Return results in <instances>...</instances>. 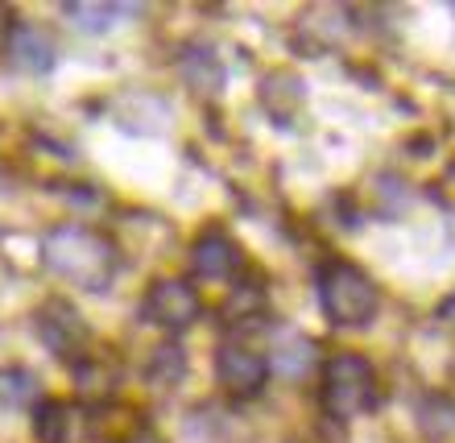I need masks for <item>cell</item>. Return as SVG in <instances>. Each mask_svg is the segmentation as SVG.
I'll use <instances>...</instances> for the list:
<instances>
[{"instance_id":"obj_5","label":"cell","mask_w":455,"mask_h":443,"mask_svg":"<svg viewBox=\"0 0 455 443\" xmlns=\"http://www.w3.org/2000/svg\"><path fill=\"white\" fill-rule=\"evenodd\" d=\"M34 335L42 340V348L50 357L67 360V365H75L84 352H92V327H87V319L67 299H46L37 307Z\"/></svg>"},{"instance_id":"obj_6","label":"cell","mask_w":455,"mask_h":443,"mask_svg":"<svg viewBox=\"0 0 455 443\" xmlns=\"http://www.w3.org/2000/svg\"><path fill=\"white\" fill-rule=\"evenodd\" d=\"M0 59L4 67L17 75H50L54 62H59V50L50 42L46 29H37L29 21H9L4 25V37H0Z\"/></svg>"},{"instance_id":"obj_7","label":"cell","mask_w":455,"mask_h":443,"mask_svg":"<svg viewBox=\"0 0 455 443\" xmlns=\"http://www.w3.org/2000/svg\"><path fill=\"white\" fill-rule=\"evenodd\" d=\"M34 439L37 443H96L92 415L67 398H42L34 407Z\"/></svg>"},{"instance_id":"obj_4","label":"cell","mask_w":455,"mask_h":443,"mask_svg":"<svg viewBox=\"0 0 455 443\" xmlns=\"http://www.w3.org/2000/svg\"><path fill=\"white\" fill-rule=\"evenodd\" d=\"M199 315H204V299H199V290L187 278H154L141 299V319L170 335L195 327Z\"/></svg>"},{"instance_id":"obj_17","label":"cell","mask_w":455,"mask_h":443,"mask_svg":"<svg viewBox=\"0 0 455 443\" xmlns=\"http://www.w3.org/2000/svg\"><path fill=\"white\" fill-rule=\"evenodd\" d=\"M439 324H447L455 332V294L451 299H443V307H439Z\"/></svg>"},{"instance_id":"obj_11","label":"cell","mask_w":455,"mask_h":443,"mask_svg":"<svg viewBox=\"0 0 455 443\" xmlns=\"http://www.w3.org/2000/svg\"><path fill=\"white\" fill-rule=\"evenodd\" d=\"M257 100H261V109L269 112L274 125H290L307 104V84L294 71H269L257 87Z\"/></svg>"},{"instance_id":"obj_8","label":"cell","mask_w":455,"mask_h":443,"mask_svg":"<svg viewBox=\"0 0 455 443\" xmlns=\"http://www.w3.org/2000/svg\"><path fill=\"white\" fill-rule=\"evenodd\" d=\"M216 382L224 385L232 398L249 402V398H261L265 382H269V360L261 352H252L244 344H220L216 352Z\"/></svg>"},{"instance_id":"obj_3","label":"cell","mask_w":455,"mask_h":443,"mask_svg":"<svg viewBox=\"0 0 455 443\" xmlns=\"http://www.w3.org/2000/svg\"><path fill=\"white\" fill-rule=\"evenodd\" d=\"M377 369L360 352H336L323 365V410L339 423H352L377 407Z\"/></svg>"},{"instance_id":"obj_9","label":"cell","mask_w":455,"mask_h":443,"mask_svg":"<svg viewBox=\"0 0 455 443\" xmlns=\"http://www.w3.org/2000/svg\"><path fill=\"white\" fill-rule=\"evenodd\" d=\"M75 377V402L79 407H104L116 402V385H120V365L108 348H92L71 365Z\"/></svg>"},{"instance_id":"obj_15","label":"cell","mask_w":455,"mask_h":443,"mask_svg":"<svg viewBox=\"0 0 455 443\" xmlns=\"http://www.w3.org/2000/svg\"><path fill=\"white\" fill-rule=\"evenodd\" d=\"M42 402V382L34 369H0V407H37Z\"/></svg>"},{"instance_id":"obj_1","label":"cell","mask_w":455,"mask_h":443,"mask_svg":"<svg viewBox=\"0 0 455 443\" xmlns=\"http://www.w3.org/2000/svg\"><path fill=\"white\" fill-rule=\"evenodd\" d=\"M42 265L50 274L67 282L75 290H87V294H104L116 278L120 253L116 240L104 237L100 228L79 224V220H67V224H54L42 237Z\"/></svg>"},{"instance_id":"obj_16","label":"cell","mask_w":455,"mask_h":443,"mask_svg":"<svg viewBox=\"0 0 455 443\" xmlns=\"http://www.w3.org/2000/svg\"><path fill=\"white\" fill-rule=\"evenodd\" d=\"M149 385L157 390H170V385H179L187 377V352L179 344H162L154 348V357H149V369H145Z\"/></svg>"},{"instance_id":"obj_2","label":"cell","mask_w":455,"mask_h":443,"mask_svg":"<svg viewBox=\"0 0 455 443\" xmlns=\"http://www.w3.org/2000/svg\"><path fill=\"white\" fill-rule=\"evenodd\" d=\"M319 307L331 327L360 332L381 311V290L356 262H327L319 270Z\"/></svg>"},{"instance_id":"obj_14","label":"cell","mask_w":455,"mask_h":443,"mask_svg":"<svg viewBox=\"0 0 455 443\" xmlns=\"http://www.w3.org/2000/svg\"><path fill=\"white\" fill-rule=\"evenodd\" d=\"M315 344L307 340V335L299 332H286L282 340L274 344V352H269V369H277L282 377H290V382H299L302 373L315 369Z\"/></svg>"},{"instance_id":"obj_18","label":"cell","mask_w":455,"mask_h":443,"mask_svg":"<svg viewBox=\"0 0 455 443\" xmlns=\"http://www.w3.org/2000/svg\"><path fill=\"white\" fill-rule=\"evenodd\" d=\"M124 443H166V439H162V435H157V431H149V427H141V431H137V435H129V439H124Z\"/></svg>"},{"instance_id":"obj_13","label":"cell","mask_w":455,"mask_h":443,"mask_svg":"<svg viewBox=\"0 0 455 443\" xmlns=\"http://www.w3.org/2000/svg\"><path fill=\"white\" fill-rule=\"evenodd\" d=\"M124 12H137V9H132V4H112V0H67V4H62V17H67L79 34H108Z\"/></svg>"},{"instance_id":"obj_12","label":"cell","mask_w":455,"mask_h":443,"mask_svg":"<svg viewBox=\"0 0 455 443\" xmlns=\"http://www.w3.org/2000/svg\"><path fill=\"white\" fill-rule=\"evenodd\" d=\"M179 71L182 79H187V87H195L199 96H220L224 92V62H220V54L212 46H187L179 54Z\"/></svg>"},{"instance_id":"obj_10","label":"cell","mask_w":455,"mask_h":443,"mask_svg":"<svg viewBox=\"0 0 455 443\" xmlns=\"http://www.w3.org/2000/svg\"><path fill=\"white\" fill-rule=\"evenodd\" d=\"M236 270H240V245L228 237L224 228H204L191 245V274L220 282V278H232Z\"/></svg>"}]
</instances>
